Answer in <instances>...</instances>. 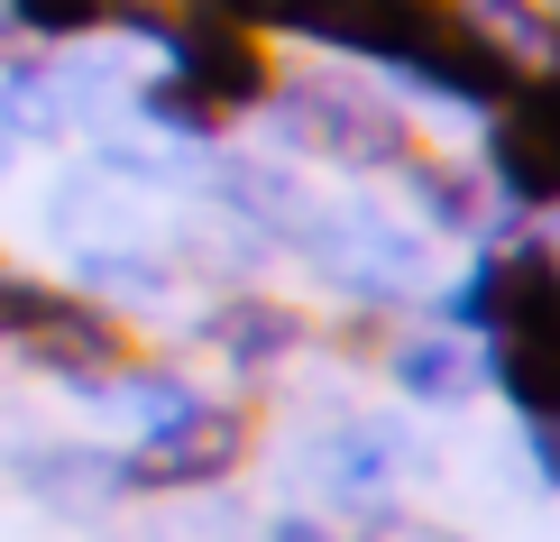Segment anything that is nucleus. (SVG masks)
Masks as SVG:
<instances>
[{
  "mask_svg": "<svg viewBox=\"0 0 560 542\" xmlns=\"http://www.w3.org/2000/svg\"><path fill=\"white\" fill-rule=\"evenodd\" d=\"M258 120L285 138L294 157H322V166H340V175H395L413 148H423L413 111L395 102L386 83L340 74V65H285Z\"/></svg>",
  "mask_w": 560,
  "mask_h": 542,
  "instance_id": "obj_1",
  "label": "nucleus"
},
{
  "mask_svg": "<svg viewBox=\"0 0 560 542\" xmlns=\"http://www.w3.org/2000/svg\"><path fill=\"white\" fill-rule=\"evenodd\" d=\"M258 395H212L202 387L194 405L156 433H138L120 451V497H221L248 460H258Z\"/></svg>",
  "mask_w": 560,
  "mask_h": 542,
  "instance_id": "obj_2",
  "label": "nucleus"
},
{
  "mask_svg": "<svg viewBox=\"0 0 560 542\" xmlns=\"http://www.w3.org/2000/svg\"><path fill=\"white\" fill-rule=\"evenodd\" d=\"M294 249L322 267V286H331L349 313H405V303L432 286L423 230L386 221V211H368V203H313V221H303Z\"/></svg>",
  "mask_w": 560,
  "mask_h": 542,
  "instance_id": "obj_3",
  "label": "nucleus"
},
{
  "mask_svg": "<svg viewBox=\"0 0 560 542\" xmlns=\"http://www.w3.org/2000/svg\"><path fill=\"white\" fill-rule=\"evenodd\" d=\"M156 56H166V83H175V92H194V102L212 111L221 129L258 120L267 92H276V74H285L267 37L230 28V19L194 10V0H175V19H166V37H156Z\"/></svg>",
  "mask_w": 560,
  "mask_h": 542,
  "instance_id": "obj_4",
  "label": "nucleus"
},
{
  "mask_svg": "<svg viewBox=\"0 0 560 542\" xmlns=\"http://www.w3.org/2000/svg\"><path fill=\"white\" fill-rule=\"evenodd\" d=\"M478 175H487V194H497V211H515V221L560 211V74L551 65H533V74L487 111Z\"/></svg>",
  "mask_w": 560,
  "mask_h": 542,
  "instance_id": "obj_5",
  "label": "nucleus"
},
{
  "mask_svg": "<svg viewBox=\"0 0 560 542\" xmlns=\"http://www.w3.org/2000/svg\"><path fill=\"white\" fill-rule=\"evenodd\" d=\"M313 341H322V322L303 313L294 295H267V286H221V295L194 313V349H202V359H221L240 395L276 387V377H285Z\"/></svg>",
  "mask_w": 560,
  "mask_h": 542,
  "instance_id": "obj_6",
  "label": "nucleus"
},
{
  "mask_svg": "<svg viewBox=\"0 0 560 542\" xmlns=\"http://www.w3.org/2000/svg\"><path fill=\"white\" fill-rule=\"evenodd\" d=\"M405 469H423V451H413L395 423H331V433L303 441V478L331 497L340 524H359V515L395 506V487H405Z\"/></svg>",
  "mask_w": 560,
  "mask_h": 542,
  "instance_id": "obj_7",
  "label": "nucleus"
},
{
  "mask_svg": "<svg viewBox=\"0 0 560 542\" xmlns=\"http://www.w3.org/2000/svg\"><path fill=\"white\" fill-rule=\"evenodd\" d=\"M10 359L28 368V377H56V387L92 395L102 377H120V368L138 359V332H129V313H110V303H92V295L65 286V295H56V313H46L37 332L19 341Z\"/></svg>",
  "mask_w": 560,
  "mask_h": 542,
  "instance_id": "obj_8",
  "label": "nucleus"
},
{
  "mask_svg": "<svg viewBox=\"0 0 560 542\" xmlns=\"http://www.w3.org/2000/svg\"><path fill=\"white\" fill-rule=\"evenodd\" d=\"M395 184H405V203H413V221L441 230V240H515V211H497V194H487V175H478V157H451V148H413L405 166H395Z\"/></svg>",
  "mask_w": 560,
  "mask_h": 542,
  "instance_id": "obj_9",
  "label": "nucleus"
},
{
  "mask_svg": "<svg viewBox=\"0 0 560 542\" xmlns=\"http://www.w3.org/2000/svg\"><path fill=\"white\" fill-rule=\"evenodd\" d=\"M10 487L19 497H37L46 515H102L120 506V451H102V441H19L10 451Z\"/></svg>",
  "mask_w": 560,
  "mask_h": 542,
  "instance_id": "obj_10",
  "label": "nucleus"
},
{
  "mask_svg": "<svg viewBox=\"0 0 560 542\" xmlns=\"http://www.w3.org/2000/svg\"><path fill=\"white\" fill-rule=\"evenodd\" d=\"M377 368L395 377V395H413V405H469L478 395V341H459V332H441V322H395L386 349H377Z\"/></svg>",
  "mask_w": 560,
  "mask_h": 542,
  "instance_id": "obj_11",
  "label": "nucleus"
},
{
  "mask_svg": "<svg viewBox=\"0 0 560 542\" xmlns=\"http://www.w3.org/2000/svg\"><path fill=\"white\" fill-rule=\"evenodd\" d=\"M478 387H497L515 414H560V313L487 332L478 341Z\"/></svg>",
  "mask_w": 560,
  "mask_h": 542,
  "instance_id": "obj_12",
  "label": "nucleus"
},
{
  "mask_svg": "<svg viewBox=\"0 0 560 542\" xmlns=\"http://www.w3.org/2000/svg\"><path fill=\"white\" fill-rule=\"evenodd\" d=\"M194 395H202V377L184 368V359H156V349H138V359H129L120 377H102L83 405L120 414V423H129V441H138V433H156V423H175L184 405H194Z\"/></svg>",
  "mask_w": 560,
  "mask_h": 542,
  "instance_id": "obj_13",
  "label": "nucleus"
},
{
  "mask_svg": "<svg viewBox=\"0 0 560 542\" xmlns=\"http://www.w3.org/2000/svg\"><path fill=\"white\" fill-rule=\"evenodd\" d=\"M110 19H120V0H0V28H10L19 46H37V56H65V46L110 37Z\"/></svg>",
  "mask_w": 560,
  "mask_h": 542,
  "instance_id": "obj_14",
  "label": "nucleus"
},
{
  "mask_svg": "<svg viewBox=\"0 0 560 542\" xmlns=\"http://www.w3.org/2000/svg\"><path fill=\"white\" fill-rule=\"evenodd\" d=\"M56 276H37V267H19V257H0V349H19L37 332L46 313H56Z\"/></svg>",
  "mask_w": 560,
  "mask_h": 542,
  "instance_id": "obj_15",
  "label": "nucleus"
},
{
  "mask_svg": "<svg viewBox=\"0 0 560 542\" xmlns=\"http://www.w3.org/2000/svg\"><path fill=\"white\" fill-rule=\"evenodd\" d=\"M258 542H359V533H349L340 515H322V506H285V515H267Z\"/></svg>",
  "mask_w": 560,
  "mask_h": 542,
  "instance_id": "obj_16",
  "label": "nucleus"
},
{
  "mask_svg": "<svg viewBox=\"0 0 560 542\" xmlns=\"http://www.w3.org/2000/svg\"><path fill=\"white\" fill-rule=\"evenodd\" d=\"M349 533H359V542H451L441 524H423V515H405V506H377V515H359Z\"/></svg>",
  "mask_w": 560,
  "mask_h": 542,
  "instance_id": "obj_17",
  "label": "nucleus"
},
{
  "mask_svg": "<svg viewBox=\"0 0 560 542\" xmlns=\"http://www.w3.org/2000/svg\"><path fill=\"white\" fill-rule=\"evenodd\" d=\"M524 451H533V478L560 487V414H524Z\"/></svg>",
  "mask_w": 560,
  "mask_h": 542,
  "instance_id": "obj_18",
  "label": "nucleus"
},
{
  "mask_svg": "<svg viewBox=\"0 0 560 542\" xmlns=\"http://www.w3.org/2000/svg\"><path fill=\"white\" fill-rule=\"evenodd\" d=\"M533 240H542V249L560 257V211H542V230H533Z\"/></svg>",
  "mask_w": 560,
  "mask_h": 542,
  "instance_id": "obj_19",
  "label": "nucleus"
},
{
  "mask_svg": "<svg viewBox=\"0 0 560 542\" xmlns=\"http://www.w3.org/2000/svg\"><path fill=\"white\" fill-rule=\"evenodd\" d=\"M10 157H19V138H10V129H0V175H10Z\"/></svg>",
  "mask_w": 560,
  "mask_h": 542,
  "instance_id": "obj_20",
  "label": "nucleus"
}]
</instances>
